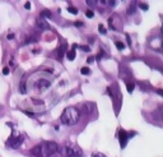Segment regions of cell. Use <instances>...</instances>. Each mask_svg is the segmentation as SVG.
Masks as SVG:
<instances>
[{"label": "cell", "mask_w": 163, "mask_h": 157, "mask_svg": "<svg viewBox=\"0 0 163 157\" xmlns=\"http://www.w3.org/2000/svg\"><path fill=\"white\" fill-rule=\"evenodd\" d=\"M92 157H106V156H104L103 153H93Z\"/></svg>", "instance_id": "20"}, {"label": "cell", "mask_w": 163, "mask_h": 157, "mask_svg": "<svg viewBox=\"0 0 163 157\" xmlns=\"http://www.w3.org/2000/svg\"><path fill=\"white\" fill-rule=\"evenodd\" d=\"M57 149H59L57 143H55L52 141H46V142H42V143L34 146L31 149V153L36 157H50L54 153H56Z\"/></svg>", "instance_id": "1"}, {"label": "cell", "mask_w": 163, "mask_h": 157, "mask_svg": "<svg viewBox=\"0 0 163 157\" xmlns=\"http://www.w3.org/2000/svg\"><path fill=\"white\" fill-rule=\"evenodd\" d=\"M3 74H4V75H8V74H9V68H8V67H4V68H3Z\"/></svg>", "instance_id": "18"}, {"label": "cell", "mask_w": 163, "mask_h": 157, "mask_svg": "<svg viewBox=\"0 0 163 157\" xmlns=\"http://www.w3.org/2000/svg\"><path fill=\"white\" fill-rule=\"evenodd\" d=\"M79 118H80L79 110L74 106H69L63 111V114H61V116H60V120L63 124L71 126L79 121Z\"/></svg>", "instance_id": "2"}, {"label": "cell", "mask_w": 163, "mask_h": 157, "mask_svg": "<svg viewBox=\"0 0 163 157\" xmlns=\"http://www.w3.org/2000/svg\"><path fill=\"white\" fill-rule=\"evenodd\" d=\"M46 17H47V18L51 17V13H50V10H47V9L41 11V18H46Z\"/></svg>", "instance_id": "11"}, {"label": "cell", "mask_w": 163, "mask_h": 157, "mask_svg": "<svg viewBox=\"0 0 163 157\" xmlns=\"http://www.w3.org/2000/svg\"><path fill=\"white\" fill-rule=\"evenodd\" d=\"M80 49L84 50V51H89V47H88V46H80Z\"/></svg>", "instance_id": "25"}, {"label": "cell", "mask_w": 163, "mask_h": 157, "mask_svg": "<svg viewBox=\"0 0 163 157\" xmlns=\"http://www.w3.org/2000/svg\"><path fill=\"white\" fill-rule=\"evenodd\" d=\"M129 138H130V135H127V133L125 132V130L120 129V132H119V139H120V146H121V148H125L126 147Z\"/></svg>", "instance_id": "5"}, {"label": "cell", "mask_w": 163, "mask_h": 157, "mask_svg": "<svg viewBox=\"0 0 163 157\" xmlns=\"http://www.w3.org/2000/svg\"><path fill=\"white\" fill-rule=\"evenodd\" d=\"M19 91H21V93H26L27 92V87H26V83L23 82H21V84H19Z\"/></svg>", "instance_id": "12"}, {"label": "cell", "mask_w": 163, "mask_h": 157, "mask_svg": "<svg viewBox=\"0 0 163 157\" xmlns=\"http://www.w3.org/2000/svg\"><path fill=\"white\" fill-rule=\"evenodd\" d=\"M78 47V45H73V49L70 50V51L66 52V57L69 60H74L75 59V49Z\"/></svg>", "instance_id": "8"}, {"label": "cell", "mask_w": 163, "mask_h": 157, "mask_svg": "<svg viewBox=\"0 0 163 157\" xmlns=\"http://www.w3.org/2000/svg\"><path fill=\"white\" fill-rule=\"evenodd\" d=\"M24 113H26L27 115H28V116H29V118H33V116H34V115H33L32 113H29V111H24Z\"/></svg>", "instance_id": "26"}, {"label": "cell", "mask_w": 163, "mask_h": 157, "mask_svg": "<svg viewBox=\"0 0 163 157\" xmlns=\"http://www.w3.org/2000/svg\"><path fill=\"white\" fill-rule=\"evenodd\" d=\"M75 26H76V27H82V26H83V22L76 21V22H75Z\"/></svg>", "instance_id": "23"}, {"label": "cell", "mask_w": 163, "mask_h": 157, "mask_svg": "<svg viewBox=\"0 0 163 157\" xmlns=\"http://www.w3.org/2000/svg\"><path fill=\"white\" fill-rule=\"evenodd\" d=\"M98 31H99V32L102 33V34H106V33H107V29L104 28V27H103L102 24H99V26H98Z\"/></svg>", "instance_id": "15"}, {"label": "cell", "mask_w": 163, "mask_h": 157, "mask_svg": "<svg viewBox=\"0 0 163 157\" xmlns=\"http://www.w3.org/2000/svg\"><path fill=\"white\" fill-rule=\"evenodd\" d=\"M66 44H63L59 47V50H57V59H63V55H64V52H65V50H66Z\"/></svg>", "instance_id": "9"}, {"label": "cell", "mask_w": 163, "mask_h": 157, "mask_svg": "<svg viewBox=\"0 0 163 157\" xmlns=\"http://www.w3.org/2000/svg\"><path fill=\"white\" fill-rule=\"evenodd\" d=\"M68 11H70L71 14H78V9H76V8H74V6H69L68 8Z\"/></svg>", "instance_id": "14"}, {"label": "cell", "mask_w": 163, "mask_h": 157, "mask_svg": "<svg viewBox=\"0 0 163 157\" xmlns=\"http://www.w3.org/2000/svg\"><path fill=\"white\" fill-rule=\"evenodd\" d=\"M36 26L38 27V28H41V29H49V28H50L49 23L46 22L45 19H42V18L37 19V21H36Z\"/></svg>", "instance_id": "7"}, {"label": "cell", "mask_w": 163, "mask_h": 157, "mask_svg": "<svg viewBox=\"0 0 163 157\" xmlns=\"http://www.w3.org/2000/svg\"><path fill=\"white\" fill-rule=\"evenodd\" d=\"M80 72H82V74L88 75V74H89V72H91V70H89V68H88V67H83V68L80 69Z\"/></svg>", "instance_id": "13"}, {"label": "cell", "mask_w": 163, "mask_h": 157, "mask_svg": "<svg viewBox=\"0 0 163 157\" xmlns=\"http://www.w3.org/2000/svg\"><path fill=\"white\" fill-rule=\"evenodd\" d=\"M23 141H24V135H22V134L15 135V133H13L9 137V139L6 141V146H9L11 148H19L21 144L23 143Z\"/></svg>", "instance_id": "4"}, {"label": "cell", "mask_w": 163, "mask_h": 157, "mask_svg": "<svg viewBox=\"0 0 163 157\" xmlns=\"http://www.w3.org/2000/svg\"><path fill=\"white\" fill-rule=\"evenodd\" d=\"M63 153L65 157H82L83 156V151L79 146L76 144H66L63 147Z\"/></svg>", "instance_id": "3"}, {"label": "cell", "mask_w": 163, "mask_h": 157, "mask_svg": "<svg viewBox=\"0 0 163 157\" xmlns=\"http://www.w3.org/2000/svg\"><path fill=\"white\" fill-rule=\"evenodd\" d=\"M139 6H140L142 9H144V10H148V5H147V4H140Z\"/></svg>", "instance_id": "21"}, {"label": "cell", "mask_w": 163, "mask_h": 157, "mask_svg": "<svg viewBox=\"0 0 163 157\" xmlns=\"http://www.w3.org/2000/svg\"><path fill=\"white\" fill-rule=\"evenodd\" d=\"M93 61H94V56H88L87 63H88V64H91V63H93Z\"/></svg>", "instance_id": "19"}, {"label": "cell", "mask_w": 163, "mask_h": 157, "mask_svg": "<svg viewBox=\"0 0 163 157\" xmlns=\"http://www.w3.org/2000/svg\"><path fill=\"white\" fill-rule=\"evenodd\" d=\"M6 37H8V40H13V38H14V34H13V33H9Z\"/></svg>", "instance_id": "24"}, {"label": "cell", "mask_w": 163, "mask_h": 157, "mask_svg": "<svg viewBox=\"0 0 163 157\" xmlns=\"http://www.w3.org/2000/svg\"><path fill=\"white\" fill-rule=\"evenodd\" d=\"M34 84H36V87H37L40 91H44V90H46V88H49L51 83H50L49 80H46V79H38Z\"/></svg>", "instance_id": "6"}, {"label": "cell", "mask_w": 163, "mask_h": 157, "mask_svg": "<svg viewBox=\"0 0 163 157\" xmlns=\"http://www.w3.org/2000/svg\"><path fill=\"white\" fill-rule=\"evenodd\" d=\"M161 29H162V33H163V24H162V28Z\"/></svg>", "instance_id": "27"}, {"label": "cell", "mask_w": 163, "mask_h": 157, "mask_svg": "<svg viewBox=\"0 0 163 157\" xmlns=\"http://www.w3.org/2000/svg\"><path fill=\"white\" fill-rule=\"evenodd\" d=\"M24 8H26V9H31V3L27 1V3L24 4Z\"/></svg>", "instance_id": "22"}, {"label": "cell", "mask_w": 163, "mask_h": 157, "mask_svg": "<svg viewBox=\"0 0 163 157\" xmlns=\"http://www.w3.org/2000/svg\"><path fill=\"white\" fill-rule=\"evenodd\" d=\"M116 47H117V50H124V47H125V45H124L122 42L117 41V42H116Z\"/></svg>", "instance_id": "16"}, {"label": "cell", "mask_w": 163, "mask_h": 157, "mask_svg": "<svg viewBox=\"0 0 163 157\" xmlns=\"http://www.w3.org/2000/svg\"><path fill=\"white\" fill-rule=\"evenodd\" d=\"M134 88H135V84L133 83V82H129V83H126V90H127V92H133L134 91Z\"/></svg>", "instance_id": "10"}, {"label": "cell", "mask_w": 163, "mask_h": 157, "mask_svg": "<svg viewBox=\"0 0 163 157\" xmlns=\"http://www.w3.org/2000/svg\"><path fill=\"white\" fill-rule=\"evenodd\" d=\"M85 15H87V18H93L94 17V13H93V10H87L85 11Z\"/></svg>", "instance_id": "17"}]
</instances>
